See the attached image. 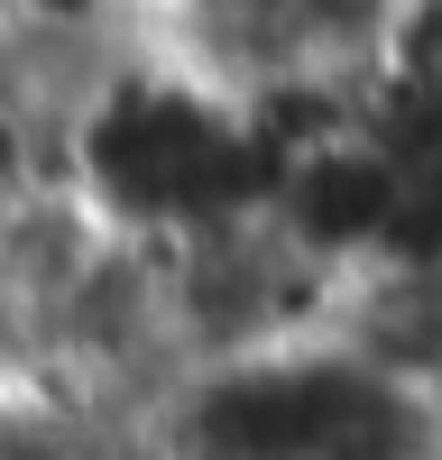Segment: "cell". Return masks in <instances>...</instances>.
I'll return each instance as SVG.
<instances>
[{
  "label": "cell",
  "instance_id": "6da1fadb",
  "mask_svg": "<svg viewBox=\"0 0 442 460\" xmlns=\"http://www.w3.org/2000/svg\"><path fill=\"white\" fill-rule=\"evenodd\" d=\"M65 175L120 240H184L231 212L268 203V157L240 120V102L203 84L157 37L93 65L65 102Z\"/></svg>",
  "mask_w": 442,
  "mask_h": 460
},
{
  "label": "cell",
  "instance_id": "7a4b0ae2",
  "mask_svg": "<svg viewBox=\"0 0 442 460\" xmlns=\"http://www.w3.org/2000/svg\"><path fill=\"white\" fill-rule=\"evenodd\" d=\"M147 442L166 460H433L424 396L350 359L332 332L184 368L147 414Z\"/></svg>",
  "mask_w": 442,
  "mask_h": 460
},
{
  "label": "cell",
  "instance_id": "3957f363",
  "mask_svg": "<svg viewBox=\"0 0 442 460\" xmlns=\"http://www.w3.org/2000/svg\"><path fill=\"white\" fill-rule=\"evenodd\" d=\"M147 249H157V277H166V323H175L184 368L323 341L332 314H341V286H350L268 203L212 221V230H184V240H147Z\"/></svg>",
  "mask_w": 442,
  "mask_h": 460
}]
</instances>
